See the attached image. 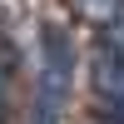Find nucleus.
<instances>
[{"mask_svg":"<svg viewBox=\"0 0 124 124\" xmlns=\"http://www.w3.org/2000/svg\"><path fill=\"white\" fill-rule=\"evenodd\" d=\"M75 85V45L65 30H40V89H35V124H60V109Z\"/></svg>","mask_w":124,"mask_h":124,"instance_id":"obj_1","label":"nucleus"},{"mask_svg":"<svg viewBox=\"0 0 124 124\" xmlns=\"http://www.w3.org/2000/svg\"><path fill=\"white\" fill-rule=\"evenodd\" d=\"M94 89H99V99H104V119L114 124V114H119V35H114V30L99 40V55H94Z\"/></svg>","mask_w":124,"mask_h":124,"instance_id":"obj_2","label":"nucleus"},{"mask_svg":"<svg viewBox=\"0 0 124 124\" xmlns=\"http://www.w3.org/2000/svg\"><path fill=\"white\" fill-rule=\"evenodd\" d=\"M5 79H10V50L0 45V94H5Z\"/></svg>","mask_w":124,"mask_h":124,"instance_id":"obj_3","label":"nucleus"},{"mask_svg":"<svg viewBox=\"0 0 124 124\" xmlns=\"http://www.w3.org/2000/svg\"><path fill=\"white\" fill-rule=\"evenodd\" d=\"M79 5H85V10H99V5H104L109 15H114V0H79Z\"/></svg>","mask_w":124,"mask_h":124,"instance_id":"obj_4","label":"nucleus"}]
</instances>
